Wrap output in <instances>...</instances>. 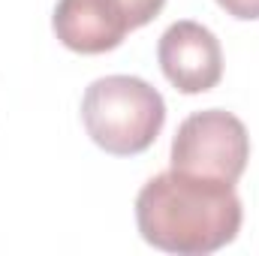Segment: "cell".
Here are the masks:
<instances>
[{"instance_id":"cell-4","label":"cell","mask_w":259,"mask_h":256,"mask_svg":"<svg viewBox=\"0 0 259 256\" xmlns=\"http://www.w3.org/2000/svg\"><path fill=\"white\" fill-rule=\"evenodd\" d=\"M157 61L163 75L181 94H205L217 88L223 75V52L217 36L196 21H175L160 36Z\"/></svg>"},{"instance_id":"cell-2","label":"cell","mask_w":259,"mask_h":256,"mask_svg":"<svg viewBox=\"0 0 259 256\" xmlns=\"http://www.w3.org/2000/svg\"><path fill=\"white\" fill-rule=\"evenodd\" d=\"M81 121L106 154L133 157L157 142L166 121V103L145 78L106 75L84 91Z\"/></svg>"},{"instance_id":"cell-1","label":"cell","mask_w":259,"mask_h":256,"mask_svg":"<svg viewBox=\"0 0 259 256\" xmlns=\"http://www.w3.org/2000/svg\"><path fill=\"white\" fill-rule=\"evenodd\" d=\"M241 199L232 184L163 172L136 199V226L142 238L166 253L205 256L235 241L241 229Z\"/></svg>"},{"instance_id":"cell-5","label":"cell","mask_w":259,"mask_h":256,"mask_svg":"<svg viewBox=\"0 0 259 256\" xmlns=\"http://www.w3.org/2000/svg\"><path fill=\"white\" fill-rule=\"evenodd\" d=\"M52 27L66 49L78 55L112 52L130 33L124 15L112 0H58Z\"/></svg>"},{"instance_id":"cell-6","label":"cell","mask_w":259,"mask_h":256,"mask_svg":"<svg viewBox=\"0 0 259 256\" xmlns=\"http://www.w3.org/2000/svg\"><path fill=\"white\" fill-rule=\"evenodd\" d=\"M112 3H115V9L124 15V21H127L130 30L145 27L148 21H154V18L160 15V9L166 6V0H112Z\"/></svg>"},{"instance_id":"cell-7","label":"cell","mask_w":259,"mask_h":256,"mask_svg":"<svg viewBox=\"0 0 259 256\" xmlns=\"http://www.w3.org/2000/svg\"><path fill=\"white\" fill-rule=\"evenodd\" d=\"M217 6H220L226 15L241 18V21L259 18V0H217Z\"/></svg>"},{"instance_id":"cell-3","label":"cell","mask_w":259,"mask_h":256,"mask_svg":"<svg viewBox=\"0 0 259 256\" xmlns=\"http://www.w3.org/2000/svg\"><path fill=\"white\" fill-rule=\"evenodd\" d=\"M247 160L250 136L235 115L223 109L190 115L172 139V169L193 178L235 184L244 175Z\"/></svg>"}]
</instances>
